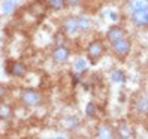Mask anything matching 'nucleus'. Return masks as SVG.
I'll list each match as a JSON object with an SVG mask.
<instances>
[{
    "mask_svg": "<svg viewBox=\"0 0 148 139\" xmlns=\"http://www.w3.org/2000/svg\"><path fill=\"white\" fill-rule=\"evenodd\" d=\"M96 136L97 138H114V133H112V130L106 124H102L96 130Z\"/></svg>",
    "mask_w": 148,
    "mask_h": 139,
    "instance_id": "f8f14e48",
    "label": "nucleus"
},
{
    "mask_svg": "<svg viewBox=\"0 0 148 139\" xmlns=\"http://www.w3.org/2000/svg\"><path fill=\"white\" fill-rule=\"evenodd\" d=\"M8 72H9L12 76H24L25 73V66L23 63H12L8 69Z\"/></svg>",
    "mask_w": 148,
    "mask_h": 139,
    "instance_id": "9d476101",
    "label": "nucleus"
},
{
    "mask_svg": "<svg viewBox=\"0 0 148 139\" xmlns=\"http://www.w3.org/2000/svg\"><path fill=\"white\" fill-rule=\"evenodd\" d=\"M111 76H112V81H115V82H123L126 79L124 72H121V71H114L111 73Z\"/></svg>",
    "mask_w": 148,
    "mask_h": 139,
    "instance_id": "dca6fc26",
    "label": "nucleus"
},
{
    "mask_svg": "<svg viewBox=\"0 0 148 139\" xmlns=\"http://www.w3.org/2000/svg\"><path fill=\"white\" fill-rule=\"evenodd\" d=\"M66 2H67L69 5H78V3L81 2V0H66Z\"/></svg>",
    "mask_w": 148,
    "mask_h": 139,
    "instance_id": "412c9836",
    "label": "nucleus"
},
{
    "mask_svg": "<svg viewBox=\"0 0 148 139\" xmlns=\"http://www.w3.org/2000/svg\"><path fill=\"white\" fill-rule=\"evenodd\" d=\"M135 111L138 114H148V93H142L135 100Z\"/></svg>",
    "mask_w": 148,
    "mask_h": 139,
    "instance_id": "39448f33",
    "label": "nucleus"
},
{
    "mask_svg": "<svg viewBox=\"0 0 148 139\" xmlns=\"http://www.w3.org/2000/svg\"><path fill=\"white\" fill-rule=\"evenodd\" d=\"M94 105L93 103H88V106H87V115H94Z\"/></svg>",
    "mask_w": 148,
    "mask_h": 139,
    "instance_id": "6ab92c4d",
    "label": "nucleus"
},
{
    "mask_svg": "<svg viewBox=\"0 0 148 139\" xmlns=\"http://www.w3.org/2000/svg\"><path fill=\"white\" fill-rule=\"evenodd\" d=\"M16 8V0H5L2 5V9L5 14H12Z\"/></svg>",
    "mask_w": 148,
    "mask_h": 139,
    "instance_id": "4468645a",
    "label": "nucleus"
},
{
    "mask_svg": "<svg viewBox=\"0 0 148 139\" xmlns=\"http://www.w3.org/2000/svg\"><path fill=\"white\" fill-rule=\"evenodd\" d=\"M53 58L58 63H64L66 60L69 58V49L63 45H58L56 47V49L53 51Z\"/></svg>",
    "mask_w": 148,
    "mask_h": 139,
    "instance_id": "6e6552de",
    "label": "nucleus"
},
{
    "mask_svg": "<svg viewBox=\"0 0 148 139\" xmlns=\"http://www.w3.org/2000/svg\"><path fill=\"white\" fill-rule=\"evenodd\" d=\"M64 123H66L64 126H66L67 129H75L78 124H79V121H78L76 118H69V120H66V121H64Z\"/></svg>",
    "mask_w": 148,
    "mask_h": 139,
    "instance_id": "a211bd4d",
    "label": "nucleus"
},
{
    "mask_svg": "<svg viewBox=\"0 0 148 139\" xmlns=\"http://www.w3.org/2000/svg\"><path fill=\"white\" fill-rule=\"evenodd\" d=\"M20 97H21V102L24 103V105H27V106H36V105H39V102H40L39 93L32 90V88H24L21 91V94H20Z\"/></svg>",
    "mask_w": 148,
    "mask_h": 139,
    "instance_id": "f03ea898",
    "label": "nucleus"
},
{
    "mask_svg": "<svg viewBox=\"0 0 148 139\" xmlns=\"http://www.w3.org/2000/svg\"><path fill=\"white\" fill-rule=\"evenodd\" d=\"M132 21L138 27H148V11H138L132 14Z\"/></svg>",
    "mask_w": 148,
    "mask_h": 139,
    "instance_id": "423d86ee",
    "label": "nucleus"
},
{
    "mask_svg": "<svg viewBox=\"0 0 148 139\" xmlns=\"http://www.w3.org/2000/svg\"><path fill=\"white\" fill-rule=\"evenodd\" d=\"M63 30L69 34H75L78 31H85L91 27V21L87 16H71L63 21Z\"/></svg>",
    "mask_w": 148,
    "mask_h": 139,
    "instance_id": "f257e3e1",
    "label": "nucleus"
},
{
    "mask_svg": "<svg viewBox=\"0 0 148 139\" xmlns=\"http://www.w3.org/2000/svg\"><path fill=\"white\" fill-rule=\"evenodd\" d=\"M112 47H114V51L117 53V55L124 57V55L129 54V51H130V42L126 38H121V39H118L115 42H112Z\"/></svg>",
    "mask_w": 148,
    "mask_h": 139,
    "instance_id": "20e7f679",
    "label": "nucleus"
},
{
    "mask_svg": "<svg viewBox=\"0 0 148 139\" xmlns=\"http://www.w3.org/2000/svg\"><path fill=\"white\" fill-rule=\"evenodd\" d=\"M5 94H6V88H5V85L0 84V99H2V97L5 96Z\"/></svg>",
    "mask_w": 148,
    "mask_h": 139,
    "instance_id": "aec40b11",
    "label": "nucleus"
},
{
    "mask_svg": "<svg viewBox=\"0 0 148 139\" xmlns=\"http://www.w3.org/2000/svg\"><path fill=\"white\" fill-rule=\"evenodd\" d=\"M127 9L130 14L138 12V11H148V0H129Z\"/></svg>",
    "mask_w": 148,
    "mask_h": 139,
    "instance_id": "0eeeda50",
    "label": "nucleus"
},
{
    "mask_svg": "<svg viewBox=\"0 0 148 139\" xmlns=\"http://www.w3.org/2000/svg\"><path fill=\"white\" fill-rule=\"evenodd\" d=\"M47 5L51 8V9L60 11L66 6V0H47Z\"/></svg>",
    "mask_w": 148,
    "mask_h": 139,
    "instance_id": "2eb2a0df",
    "label": "nucleus"
},
{
    "mask_svg": "<svg viewBox=\"0 0 148 139\" xmlns=\"http://www.w3.org/2000/svg\"><path fill=\"white\" fill-rule=\"evenodd\" d=\"M11 115H12V109H11V106H8L6 103L0 102V118H2V120H8Z\"/></svg>",
    "mask_w": 148,
    "mask_h": 139,
    "instance_id": "ddd939ff",
    "label": "nucleus"
},
{
    "mask_svg": "<svg viewBox=\"0 0 148 139\" xmlns=\"http://www.w3.org/2000/svg\"><path fill=\"white\" fill-rule=\"evenodd\" d=\"M106 38L109 42H115L121 38H124V30L121 27H117V25H114V27H111L106 33Z\"/></svg>",
    "mask_w": 148,
    "mask_h": 139,
    "instance_id": "1a4fd4ad",
    "label": "nucleus"
},
{
    "mask_svg": "<svg viewBox=\"0 0 148 139\" xmlns=\"http://www.w3.org/2000/svg\"><path fill=\"white\" fill-rule=\"evenodd\" d=\"M133 132L126 123H121L118 127H117V136L118 138H132Z\"/></svg>",
    "mask_w": 148,
    "mask_h": 139,
    "instance_id": "9b49d317",
    "label": "nucleus"
},
{
    "mask_svg": "<svg viewBox=\"0 0 148 139\" xmlns=\"http://www.w3.org/2000/svg\"><path fill=\"white\" fill-rule=\"evenodd\" d=\"M85 69H87V62H85V60H84V58L76 60V63H75V71L81 73V72L85 71Z\"/></svg>",
    "mask_w": 148,
    "mask_h": 139,
    "instance_id": "f3484780",
    "label": "nucleus"
},
{
    "mask_svg": "<svg viewBox=\"0 0 148 139\" xmlns=\"http://www.w3.org/2000/svg\"><path fill=\"white\" fill-rule=\"evenodd\" d=\"M103 51H105V47L100 40H94L91 42L88 48H87V53H88V57L91 60V63H96L97 60L103 55Z\"/></svg>",
    "mask_w": 148,
    "mask_h": 139,
    "instance_id": "7ed1b4c3",
    "label": "nucleus"
}]
</instances>
